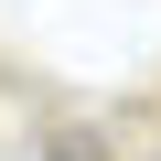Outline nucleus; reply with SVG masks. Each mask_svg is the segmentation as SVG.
<instances>
[{
    "mask_svg": "<svg viewBox=\"0 0 161 161\" xmlns=\"http://www.w3.org/2000/svg\"><path fill=\"white\" fill-rule=\"evenodd\" d=\"M43 161H97V150H75V140H54V150H43Z\"/></svg>",
    "mask_w": 161,
    "mask_h": 161,
    "instance_id": "1",
    "label": "nucleus"
}]
</instances>
